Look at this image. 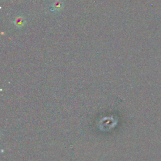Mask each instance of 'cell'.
<instances>
[{"mask_svg": "<svg viewBox=\"0 0 161 161\" xmlns=\"http://www.w3.org/2000/svg\"><path fill=\"white\" fill-rule=\"evenodd\" d=\"M63 7H64V3L61 0H55L52 5L51 10L54 11H59Z\"/></svg>", "mask_w": 161, "mask_h": 161, "instance_id": "1", "label": "cell"}, {"mask_svg": "<svg viewBox=\"0 0 161 161\" xmlns=\"http://www.w3.org/2000/svg\"><path fill=\"white\" fill-rule=\"evenodd\" d=\"M25 24V20L24 17H22V16L16 17L14 21L15 26L18 28L24 27Z\"/></svg>", "mask_w": 161, "mask_h": 161, "instance_id": "2", "label": "cell"}]
</instances>
